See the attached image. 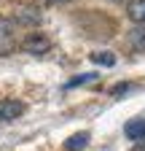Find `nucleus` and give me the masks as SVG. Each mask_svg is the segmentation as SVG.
Listing matches in <instances>:
<instances>
[{
	"label": "nucleus",
	"mask_w": 145,
	"mask_h": 151,
	"mask_svg": "<svg viewBox=\"0 0 145 151\" xmlns=\"http://www.w3.org/2000/svg\"><path fill=\"white\" fill-rule=\"evenodd\" d=\"M19 49L24 54H46L51 49V38L46 32H27V38L19 43Z\"/></svg>",
	"instance_id": "1"
},
{
	"label": "nucleus",
	"mask_w": 145,
	"mask_h": 151,
	"mask_svg": "<svg viewBox=\"0 0 145 151\" xmlns=\"http://www.w3.org/2000/svg\"><path fill=\"white\" fill-rule=\"evenodd\" d=\"M16 49V24L11 19L0 16V57H6Z\"/></svg>",
	"instance_id": "2"
},
{
	"label": "nucleus",
	"mask_w": 145,
	"mask_h": 151,
	"mask_svg": "<svg viewBox=\"0 0 145 151\" xmlns=\"http://www.w3.org/2000/svg\"><path fill=\"white\" fill-rule=\"evenodd\" d=\"M14 24H27V27H38L41 24V11L32 8V6H19L11 16Z\"/></svg>",
	"instance_id": "3"
},
{
	"label": "nucleus",
	"mask_w": 145,
	"mask_h": 151,
	"mask_svg": "<svg viewBox=\"0 0 145 151\" xmlns=\"http://www.w3.org/2000/svg\"><path fill=\"white\" fill-rule=\"evenodd\" d=\"M22 113H24V103L11 100V97L0 100V122H14V119H19Z\"/></svg>",
	"instance_id": "4"
},
{
	"label": "nucleus",
	"mask_w": 145,
	"mask_h": 151,
	"mask_svg": "<svg viewBox=\"0 0 145 151\" xmlns=\"http://www.w3.org/2000/svg\"><path fill=\"white\" fill-rule=\"evenodd\" d=\"M126 46L137 54H145V24H134L132 30H126Z\"/></svg>",
	"instance_id": "5"
},
{
	"label": "nucleus",
	"mask_w": 145,
	"mask_h": 151,
	"mask_svg": "<svg viewBox=\"0 0 145 151\" xmlns=\"http://www.w3.org/2000/svg\"><path fill=\"white\" fill-rule=\"evenodd\" d=\"M124 135L129 138V140H140V138H145V116L129 122V124L124 127Z\"/></svg>",
	"instance_id": "6"
},
{
	"label": "nucleus",
	"mask_w": 145,
	"mask_h": 151,
	"mask_svg": "<svg viewBox=\"0 0 145 151\" xmlns=\"http://www.w3.org/2000/svg\"><path fill=\"white\" fill-rule=\"evenodd\" d=\"M126 14L134 24H145V0H132L129 6H126Z\"/></svg>",
	"instance_id": "7"
},
{
	"label": "nucleus",
	"mask_w": 145,
	"mask_h": 151,
	"mask_svg": "<svg viewBox=\"0 0 145 151\" xmlns=\"http://www.w3.org/2000/svg\"><path fill=\"white\" fill-rule=\"evenodd\" d=\"M86 146H89V132H78V135L67 138V143H65V151H83Z\"/></svg>",
	"instance_id": "8"
},
{
	"label": "nucleus",
	"mask_w": 145,
	"mask_h": 151,
	"mask_svg": "<svg viewBox=\"0 0 145 151\" xmlns=\"http://www.w3.org/2000/svg\"><path fill=\"white\" fill-rule=\"evenodd\" d=\"M92 60H94L97 65H105V68H113V65H116V57H113L110 51H94Z\"/></svg>",
	"instance_id": "9"
},
{
	"label": "nucleus",
	"mask_w": 145,
	"mask_h": 151,
	"mask_svg": "<svg viewBox=\"0 0 145 151\" xmlns=\"http://www.w3.org/2000/svg\"><path fill=\"white\" fill-rule=\"evenodd\" d=\"M92 81H97V73H83V76H78V78H72V81L67 84V89H75V86L92 84Z\"/></svg>",
	"instance_id": "10"
},
{
	"label": "nucleus",
	"mask_w": 145,
	"mask_h": 151,
	"mask_svg": "<svg viewBox=\"0 0 145 151\" xmlns=\"http://www.w3.org/2000/svg\"><path fill=\"white\" fill-rule=\"evenodd\" d=\"M129 89V84H118V86H113V94H121V92H126Z\"/></svg>",
	"instance_id": "11"
},
{
	"label": "nucleus",
	"mask_w": 145,
	"mask_h": 151,
	"mask_svg": "<svg viewBox=\"0 0 145 151\" xmlns=\"http://www.w3.org/2000/svg\"><path fill=\"white\" fill-rule=\"evenodd\" d=\"M51 6H65V3H72V0H48Z\"/></svg>",
	"instance_id": "12"
}]
</instances>
